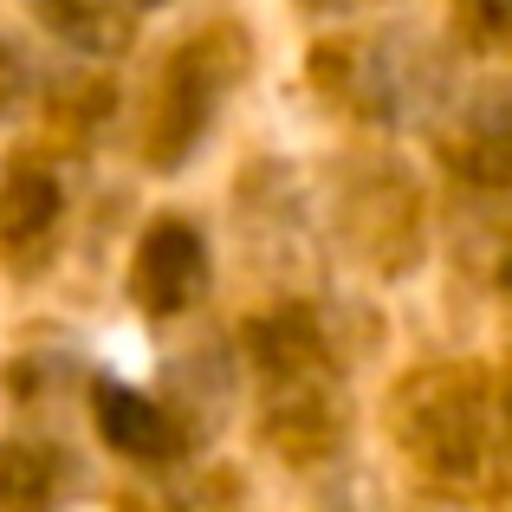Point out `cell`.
<instances>
[{
    "label": "cell",
    "mask_w": 512,
    "mask_h": 512,
    "mask_svg": "<svg viewBox=\"0 0 512 512\" xmlns=\"http://www.w3.org/2000/svg\"><path fill=\"white\" fill-rule=\"evenodd\" d=\"M201 279H208V253H201L195 227L163 221V227L143 234V247H137V299L150 305L156 318L182 312V305L201 292Z\"/></svg>",
    "instance_id": "6da1fadb"
},
{
    "label": "cell",
    "mask_w": 512,
    "mask_h": 512,
    "mask_svg": "<svg viewBox=\"0 0 512 512\" xmlns=\"http://www.w3.org/2000/svg\"><path fill=\"white\" fill-rule=\"evenodd\" d=\"M98 428H104V441H111L117 454H137V461H169V454H175L169 415L156 409L150 396L124 389V383L98 389Z\"/></svg>",
    "instance_id": "7a4b0ae2"
},
{
    "label": "cell",
    "mask_w": 512,
    "mask_h": 512,
    "mask_svg": "<svg viewBox=\"0 0 512 512\" xmlns=\"http://www.w3.org/2000/svg\"><path fill=\"white\" fill-rule=\"evenodd\" d=\"M52 214H59V188H52V175L26 169L7 182V195H0V234L7 240H33L52 227Z\"/></svg>",
    "instance_id": "3957f363"
},
{
    "label": "cell",
    "mask_w": 512,
    "mask_h": 512,
    "mask_svg": "<svg viewBox=\"0 0 512 512\" xmlns=\"http://www.w3.org/2000/svg\"><path fill=\"white\" fill-rule=\"evenodd\" d=\"M52 500V467L33 448H0V512H39Z\"/></svg>",
    "instance_id": "277c9868"
},
{
    "label": "cell",
    "mask_w": 512,
    "mask_h": 512,
    "mask_svg": "<svg viewBox=\"0 0 512 512\" xmlns=\"http://www.w3.org/2000/svg\"><path fill=\"white\" fill-rule=\"evenodd\" d=\"M500 286L512 292V253H506V260H500Z\"/></svg>",
    "instance_id": "5b68a950"
}]
</instances>
